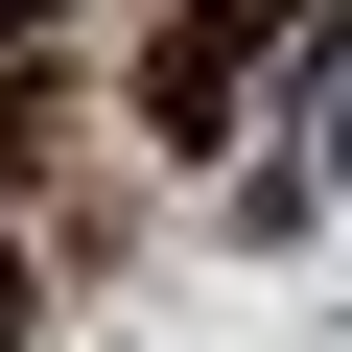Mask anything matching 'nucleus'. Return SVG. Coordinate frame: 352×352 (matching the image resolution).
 Here are the masks:
<instances>
[{
    "mask_svg": "<svg viewBox=\"0 0 352 352\" xmlns=\"http://www.w3.org/2000/svg\"><path fill=\"white\" fill-rule=\"evenodd\" d=\"M141 94H164V141H212V118H235V47H212V24H164V47H141Z\"/></svg>",
    "mask_w": 352,
    "mask_h": 352,
    "instance_id": "obj_1",
    "label": "nucleus"
},
{
    "mask_svg": "<svg viewBox=\"0 0 352 352\" xmlns=\"http://www.w3.org/2000/svg\"><path fill=\"white\" fill-rule=\"evenodd\" d=\"M0 352H24V258H0Z\"/></svg>",
    "mask_w": 352,
    "mask_h": 352,
    "instance_id": "obj_2",
    "label": "nucleus"
},
{
    "mask_svg": "<svg viewBox=\"0 0 352 352\" xmlns=\"http://www.w3.org/2000/svg\"><path fill=\"white\" fill-rule=\"evenodd\" d=\"M0 24H24V0H0Z\"/></svg>",
    "mask_w": 352,
    "mask_h": 352,
    "instance_id": "obj_3",
    "label": "nucleus"
}]
</instances>
